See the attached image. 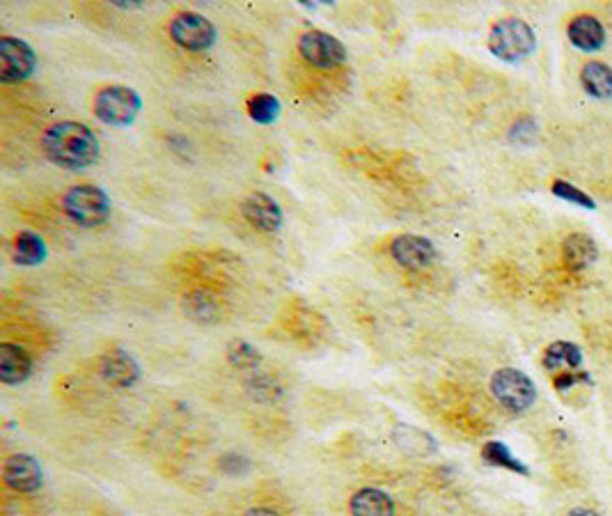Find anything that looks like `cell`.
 <instances>
[{
  "mask_svg": "<svg viewBox=\"0 0 612 516\" xmlns=\"http://www.w3.org/2000/svg\"><path fill=\"white\" fill-rule=\"evenodd\" d=\"M42 150L46 159L60 168L85 170L99 161L101 143L90 127L67 120L44 131Z\"/></svg>",
  "mask_w": 612,
  "mask_h": 516,
  "instance_id": "obj_1",
  "label": "cell"
},
{
  "mask_svg": "<svg viewBox=\"0 0 612 516\" xmlns=\"http://www.w3.org/2000/svg\"><path fill=\"white\" fill-rule=\"evenodd\" d=\"M62 209L78 228H99L111 216V198L94 184H76L62 195Z\"/></svg>",
  "mask_w": 612,
  "mask_h": 516,
  "instance_id": "obj_2",
  "label": "cell"
},
{
  "mask_svg": "<svg viewBox=\"0 0 612 516\" xmlns=\"http://www.w3.org/2000/svg\"><path fill=\"white\" fill-rule=\"evenodd\" d=\"M537 46V35L530 23L507 17L493 23L489 33V51L505 62H519L528 58Z\"/></svg>",
  "mask_w": 612,
  "mask_h": 516,
  "instance_id": "obj_3",
  "label": "cell"
},
{
  "mask_svg": "<svg viewBox=\"0 0 612 516\" xmlns=\"http://www.w3.org/2000/svg\"><path fill=\"white\" fill-rule=\"evenodd\" d=\"M143 111V99L127 85H108L101 88L94 97L92 113L101 124L108 127H129L136 122L138 113Z\"/></svg>",
  "mask_w": 612,
  "mask_h": 516,
  "instance_id": "obj_4",
  "label": "cell"
},
{
  "mask_svg": "<svg viewBox=\"0 0 612 516\" xmlns=\"http://www.w3.org/2000/svg\"><path fill=\"white\" fill-rule=\"evenodd\" d=\"M491 395L502 409L525 413L537 402V388L528 374L516 367H502L491 377Z\"/></svg>",
  "mask_w": 612,
  "mask_h": 516,
  "instance_id": "obj_5",
  "label": "cell"
},
{
  "mask_svg": "<svg viewBox=\"0 0 612 516\" xmlns=\"http://www.w3.org/2000/svg\"><path fill=\"white\" fill-rule=\"evenodd\" d=\"M170 39L179 49L202 53L216 44V26L198 12H179L170 21Z\"/></svg>",
  "mask_w": 612,
  "mask_h": 516,
  "instance_id": "obj_6",
  "label": "cell"
},
{
  "mask_svg": "<svg viewBox=\"0 0 612 516\" xmlns=\"http://www.w3.org/2000/svg\"><path fill=\"white\" fill-rule=\"evenodd\" d=\"M298 53L308 65L317 69H335L347 60V49L331 33L324 30H308L298 37Z\"/></svg>",
  "mask_w": 612,
  "mask_h": 516,
  "instance_id": "obj_7",
  "label": "cell"
},
{
  "mask_svg": "<svg viewBox=\"0 0 612 516\" xmlns=\"http://www.w3.org/2000/svg\"><path fill=\"white\" fill-rule=\"evenodd\" d=\"M0 62H3V69H0V81L3 83H21L35 74L37 67V56L35 51L30 49L28 42H23L19 37L5 35L0 37Z\"/></svg>",
  "mask_w": 612,
  "mask_h": 516,
  "instance_id": "obj_8",
  "label": "cell"
},
{
  "mask_svg": "<svg viewBox=\"0 0 612 516\" xmlns=\"http://www.w3.org/2000/svg\"><path fill=\"white\" fill-rule=\"evenodd\" d=\"M390 257L402 269L422 271L434 264L436 248L427 237L420 234H399L390 241Z\"/></svg>",
  "mask_w": 612,
  "mask_h": 516,
  "instance_id": "obj_9",
  "label": "cell"
},
{
  "mask_svg": "<svg viewBox=\"0 0 612 516\" xmlns=\"http://www.w3.org/2000/svg\"><path fill=\"white\" fill-rule=\"evenodd\" d=\"M241 216L246 218V223H250V228L260 230V232H278L285 223V214H282V207L278 205L276 198L266 193H250L248 198L241 200Z\"/></svg>",
  "mask_w": 612,
  "mask_h": 516,
  "instance_id": "obj_10",
  "label": "cell"
},
{
  "mask_svg": "<svg viewBox=\"0 0 612 516\" xmlns=\"http://www.w3.org/2000/svg\"><path fill=\"white\" fill-rule=\"evenodd\" d=\"M3 480L17 494H35L44 484V471L30 455H12L5 459Z\"/></svg>",
  "mask_w": 612,
  "mask_h": 516,
  "instance_id": "obj_11",
  "label": "cell"
},
{
  "mask_svg": "<svg viewBox=\"0 0 612 516\" xmlns=\"http://www.w3.org/2000/svg\"><path fill=\"white\" fill-rule=\"evenodd\" d=\"M99 374L113 388H133L140 379V365L129 351L111 349L99 358Z\"/></svg>",
  "mask_w": 612,
  "mask_h": 516,
  "instance_id": "obj_12",
  "label": "cell"
},
{
  "mask_svg": "<svg viewBox=\"0 0 612 516\" xmlns=\"http://www.w3.org/2000/svg\"><path fill=\"white\" fill-rule=\"evenodd\" d=\"M33 374V358L19 344H0V381L5 386H17Z\"/></svg>",
  "mask_w": 612,
  "mask_h": 516,
  "instance_id": "obj_13",
  "label": "cell"
},
{
  "mask_svg": "<svg viewBox=\"0 0 612 516\" xmlns=\"http://www.w3.org/2000/svg\"><path fill=\"white\" fill-rule=\"evenodd\" d=\"M567 35L569 42L585 53L601 51L603 44H606V28L592 14H580V17L571 19Z\"/></svg>",
  "mask_w": 612,
  "mask_h": 516,
  "instance_id": "obj_14",
  "label": "cell"
},
{
  "mask_svg": "<svg viewBox=\"0 0 612 516\" xmlns=\"http://www.w3.org/2000/svg\"><path fill=\"white\" fill-rule=\"evenodd\" d=\"M349 512L351 516H395V500L386 491L365 487L351 496Z\"/></svg>",
  "mask_w": 612,
  "mask_h": 516,
  "instance_id": "obj_15",
  "label": "cell"
},
{
  "mask_svg": "<svg viewBox=\"0 0 612 516\" xmlns=\"http://www.w3.org/2000/svg\"><path fill=\"white\" fill-rule=\"evenodd\" d=\"M562 255L569 269L583 271L599 260V248H596V241L590 237V234L574 232L564 239Z\"/></svg>",
  "mask_w": 612,
  "mask_h": 516,
  "instance_id": "obj_16",
  "label": "cell"
},
{
  "mask_svg": "<svg viewBox=\"0 0 612 516\" xmlns=\"http://www.w3.org/2000/svg\"><path fill=\"white\" fill-rule=\"evenodd\" d=\"M541 365H544V370L553 372V374L578 372L580 365H583V351H580V347L574 342L557 340L546 347L544 358H541Z\"/></svg>",
  "mask_w": 612,
  "mask_h": 516,
  "instance_id": "obj_17",
  "label": "cell"
},
{
  "mask_svg": "<svg viewBox=\"0 0 612 516\" xmlns=\"http://www.w3.org/2000/svg\"><path fill=\"white\" fill-rule=\"evenodd\" d=\"M580 85H583V90L594 99H610L612 67L601 60L585 62V67L580 69Z\"/></svg>",
  "mask_w": 612,
  "mask_h": 516,
  "instance_id": "obj_18",
  "label": "cell"
},
{
  "mask_svg": "<svg viewBox=\"0 0 612 516\" xmlns=\"http://www.w3.org/2000/svg\"><path fill=\"white\" fill-rule=\"evenodd\" d=\"M12 255L14 262L21 264V267H37L46 260L49 250H46L44 239L37 232L23 230L12 241Z\"/></svg>",
  "mask_w": 612,
  "mask_h": 516,
  "instance_id": "obj_19",
  "label": "cell"
},
{
  "mask_svg": "<svg viewBox=\"0 0 612 516\" xmlns=\"http://www.w3.org/2000/svg\"><path fill=\"white\" fill-rule=\"evenodd\" d=\"M184 310L186 315L200 324H211L221 317V301L216 294L207 292V289H195L184 296Z\"/></svg>",
  "mask_w": 612,
  "mask_h": 516,
  "instance_id": "obj_20",
  "label": "cell"
},
{
  "mask_svg": "<svg viewBox=\"0 0 612 516\" xmlns=\"http://www.w3.org/2000/svg\"><path fill=\"white\" fill-rule=\"evenodd\" d=\"M482 459L489 466L507 468V471H512V473H521V475H528L530 473L528 466H525L521 459H516L512 455V450H509L502 441H489V443H486L484 448H482Z\"/></svg>",
  "mask_w": 612,
  "mask_h": 516,
  "instance_id": "obj_21",
  "label": "cell"
},
{
  "mask_svg": "<svg viewBox=\"0 0 612 516\" xmlns=\"http://www.w3.org/2000/svg\"><path fill=\"white\" fill-rule=\"evenodd\" d=\"M246 111L257 124H273L280 115V101L269 92H257L246 101Z\"/></svg>",
  "mask_w": 612,
  "mask_h": 516,
  "instance_id": "obj_22",
  "label": "cell"
},
{
  "mask_svg": "<svg viewBox=\"0 0 612 516\" xmlns=\"http://www.w3.org/2000/svg\"><path fill=\"white\" fill-rule=\"evenodd\" d=\"M227 363L237 367V370H257L262 363V356L250 342L234 340L230 342V347H227Z\"/></svg>",
  "mask_w": 612,
  "mask_h": 516,
  "instance_id": "obj_23",
  "label": "cell"
},
{
  "mask_svg": "<svg viewBox=\"0 0 612 516\" xmlns=\"http://www.w3.org/2000/svg\"><path fill=\"white\" fill-rule=\"evenodd\" d=\"M551 191L560 200L574 202V205H578V207H585V209H594L596 207L590 195L583 193L580 189H576V186H571L569 182H564V179H555L553 186H551Z\"/></svg>",
  "mask_w": 612,
  "mask_h": 516,
  "instance_id": "obj_24",
  "label": "cell"
},
{
  "mask_svg": "<svg viewBox=\"0 0 612 516\" xmlns=\"http://www.w3.org/2000/svg\"><path fill=\"white\" fill-rule=\"evenodd\" d=\"M248 386H250V390H253L255 397H257V400H260V402H266V395H264V393H269L271 402L276 400V397L280 395L278 383H273L271 377H255L253 381L248 383Z\"/></svg>",
  "mask_w": 612,
  "mask_h": 516,
  "instance_id": "obj_25",
  "label": "cell"
},
{
  "mask_svg": "<svg viewBox=\"0 0 612 516\" xmlns=\"http://www.w3.org/2000/svg\"><path fill=\"white\" fill-rule=\"evenodd\" d=\"M578 381H583V383H592V377L590 374H585V372H562V374H555V379H553V383H555V388L560 390V393H564V390H569V388H574Z\"/></svg>",
  "mask_w": 612,
  "mask_h": 516,
  "instance_id": "obj_26",
  "label": "cell"
},
{
  "mask_svg": "<svg viewBox=\"0 0 612 516\" xmlns=\"http://www.w3.org/2000/svg\"><path fill=\"white\" fill-rule=\"evenodd\" d=\"M243 516H282V514L271 510V507H253V510H248Z\"/></svg>",
  "mask_w": 612,
  "mask_h": 516,
  "instance_id": "obj_27",
  "label": "cell"
},
{
  "mask_svg": "<svg viewBox=\"0 0 612 516\" xmlns=\"http://www.w3.org/2000/svg\"><path fill=\"white\" fill-rule=\"evenodd\" d=\"M567 516H601V514L594 510H587V507H576V510H571Z\"/></svg>",
  "mask_w": 612,
  "mask_h": 516,
  "instance_id": "obj_28",
  "label": "cell"
}]
</instances>
